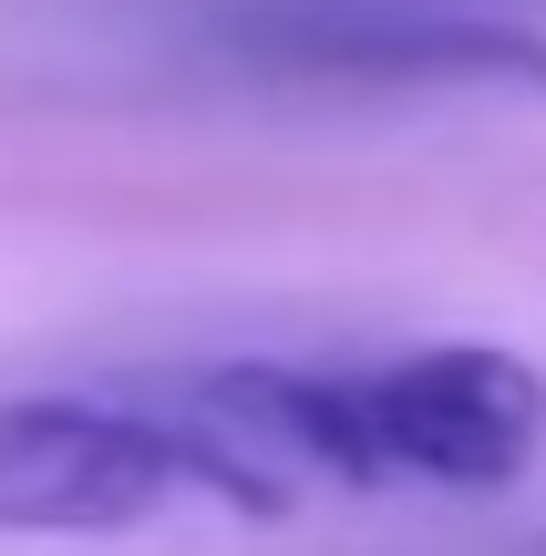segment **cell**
<instances>
[{
  "label": "cell",
  "mask_w": 546,
  "mask_h": 556,
  "mask_svg": "<svg viewBox=\"0 0 546 556\" xmlns=\"http://www.w3.org/2000/svg\"><path fill=\"white\" fill-rule=\"evenodd\" d=\"M186 495H217L238 516H279L289 484L227 454L206 422H165L135 402H0V526L11 536H124Z\"/></svg>",
  "instance_id": "cell-2"
},
{
  "label": "cell",
  "mask_w": 546,
  "mask_h": 556,
  "mask_svg": "<svg viewBox=\"0 0 546 556\" xmlns=\"http://www.w3.org/2000/svg\"><path fill=\"white\" fill-rule=\"evenodd\" d=\"M258 52L309 73H495L546 83V0H268Z\"/></svg>",
  "instance_id": "cell-3"
},
{
  "label": "cell",
  "mask_w": 546,
  "mask_h": 556,
  "mask_svg": "<svg viewBox=\"0 0 546 556\" xmlns=\"http://www.w3.org/2000/svg\"><path fill=\"white\" fill-rule=\"evenodd\" d=\"M186 422L247 454L258 475H341V484H454L495 495L546 443V371L506 340H433L371 371H289L227 361L186 381Z\"/></svg>",
  "instance_id": "cell-1"
}]
</instances>
